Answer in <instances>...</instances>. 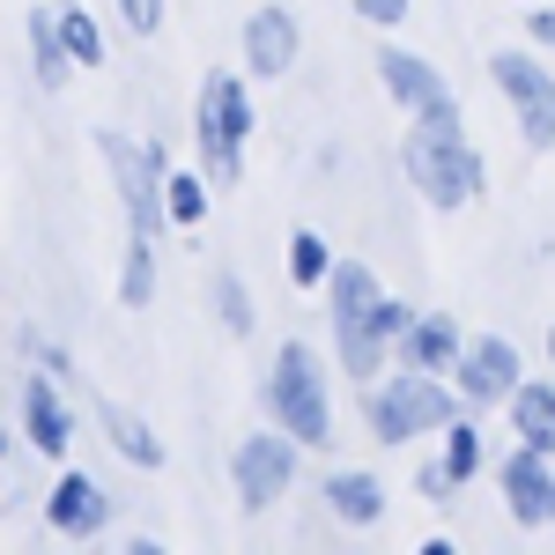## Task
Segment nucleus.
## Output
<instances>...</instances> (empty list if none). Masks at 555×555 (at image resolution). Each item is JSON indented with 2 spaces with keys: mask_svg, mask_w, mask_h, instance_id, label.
<instances>
[{
  "mask_svg": "<svg viewBox=\"0 0 555 555\" xmlns=\"http://www.w3.org/2000/svg\"><path fill=\"white\" fill-rule=\"evenodd\" d=\"M193 133H201V171H208V185H237L245 133H253V96H245L237 75H208V82H201Z\"/></svg>",
  "mask_w": 555,
  "mask_h": 555,
  "instance_id": "nucleus-1",
  "label": "nucleus"
},
{
  "mask_svg": "<svg viewBox=\"0 0 555 555\" xmlns=\"http://www.w3.org/2000/svg\"><path fill=\"white\" fill-rule=\"evenodd\" d=\"M363 415H371V437H378V444H408V437H423V429L460 423L444 378H429V371H400V378L371 385V392H363Z\"/></svg>",
  "mask_w": 555,
  "mask_h": 555,
  "instance_id": "nucleus-2",
  "label": "nucleus"
},
{
  "mask_svg": "<svg viewBox=\"0 0 555 555\" xmlns=\"http://www.w3.org/2000/svg\"><path fill=\"white\" fill-rule=\"evenodd\" d=\"M267 408H274V423L289 429L297 444H326V437H334V400H326V378H319V356L304 341H289L274 356Z\"/></svg>",
  "mask_w": 555,
  "mask_h": 555,
  "instance_id": "nucleus-3",
  "label": "nucleus"
},
{
  "mask_svg": "<svg viewBox=\"0 0 555 555\" xmlns=\"http://www.w3.org/2000/svg\"><path fill=\"white\" fill-rule=\"evenodd\" d=\"M326 289H334V341H341V363L371 385V371H378V356H385V326H378L385 289H378V274L348 259V267H334Z\"/></svg>",
  "mask_w": 555,
  "mask_h": 555,
  "instance_id": "nucleus-4",
  "label": "nucleus"
},
{
  "mask_svg": "<svg viewBox=\"0 0 555 555\" xmlns=\"http://www.w3.org/2000/svg\"><path fill=\"white\" fill-rule=\"evenodd\" d=\"M400 164H408V178H415V193H423L429 208H467L474 193H481V156H474L460 133H429L415 127L408 133V149H400Z\"/></svg>",
  "mask_w": 555,
  "mask_h": 555,
  "instance_id": "nucleus-5",
  "label": "nucleus"
},
{
  "mask_svg": "<svg viewBox=\"0 0 555 555\" xmlns=\"http://www.w3.org/2000/svg\"><path fill=\"white\" fill-rule=\"evenodd\" d=\"M96 156L112 164L119 178V201H127V230L141 237H156V215H164V156H156V141H127V133H96Z\"/></svg>",
  "mask_w": 555,
  "mask_h": 555,
  "instance_id": "nucleus-6",
  "label": "nucleus"
},
{
  "mask_svg": "<svg viewBox=\"0 0 555 555\" xmlns=\"http://www.w3.org/2000/svg\"><path fill=\"white\" fill-rule=\"evenodd\" d=\"M230 481H237V504H245V512L282 504V489L297 481V437H289V429H253V437L230 452Z\"/></svg>",
  "mask_w": 555,
  "mask_h": 555,
  "instance_id": "nucleus-7",
  "label": "nucleus"
},
{
  "mask_svg": "<svg viewBox=\"0 0 555 555\" xmlns=\"http://www.w3.org/2000/svg\"><path fill=\"white\" fill-rule=\"evenodd\" d=\"M378 75H385V89L415 112V127H429V133H460V127H467V119H460V96L437 82V67H423L415 52L385 44V52H378Z\"/></svg>",
  "mask_w": 555,
  "mask_h": 555,
  "instance_id": "nucleus-8",
  "label": "nucleus"
},
{
  "mask_svg": "<svg viewBox=\"0 0 555 555\" xmlns=\"http://www.w3.org/2000/svg\"><path fill=\"white\" fill-rule=\"evenodd\" d=\"M489 75H496V89L512 96L526 149H555V75H548V67H541V60H526V52H496V60H489Z\"/></svg>",
  "mask_w": 555,
  "mask_h": 555,
  "instance_id": "nucleus-9",
  "label": "nucleus"
},
{
  "mask_svg": "<svg viewBox=\"0 0 555 555\" xmlns=\"http://www.w3.org/2000/svg\"><path fill=\"white\" fill-rule=\"evenodd\" d=\"M518 348L504 341V334H481V341H467V356H460V392H467L474 408H496V400H512L518 392Z\"/></svg>",
  "mask_w": 555,
  "mask_h": 555,
  "instance_id": "nucleus-10",
  "label": "nucleus"
},
{
  "mask_svg": "<svg viewBox=\"0 0 555 555\" xmlns=\"http://www.w3.org/2000/svg\"><path fill=\"white\" fill-rule=\"evenodd\" d=\"M496 481H504V504H512L518 526H548V512H555V467H548V452L518 444L512 460L496 467Z\"/></svg>",
  "mask_w": 555,
  "mask_h": 555,
  "instance_id": "nucleus-11",
  "label": "nucleus"
},
{
  "mask_svg": "<svg viewBox=\"0 0 555 555\" xmlns=\"http://www.w3.org/2000/svg\"><path fill=\"white\" fill-rule=\"evenodd\" d=\"M44 518H52V533H67V541H96V533L112 526V496H104L89 474H60L52 496H44Z\"/></svg>",
  "mask_w": 555,
  "mask_h": 555,
  "instance_id": "nucleus-12",
  "label": "nucleus"
},
{
  "mask_svg": "<svg viewBox=\"0 0 555 555\" xmlns=\"http://www.w3.org/2000/svg\"><path fill=\"white\" fill-rule=\"evenodd\" d=\"M23 437L38 444L44 460H67V444H75V415H67V400H60L52 371L23 378Z\"/></svg>",
  "mask_w": 555,
  "mask_h": 555,
  "instance_id": "nucleus-13",
  "label": "nucleus"
},
{
  "mask_svg": "<svg viewBox=\"0 0 555 555\" xmlns=\"http://www.w3.org/2000/svg\"><path fill=\"white\" fill-rule=\"evenodd\" d=\"M245 67H253L259 82H274V75L297 67V15L289 8H253L245 15Z\"/></svg>",
  "mask_w": 555,
  "mask_h": 555,
  "instance_id": "nucleus-14",
  "label": "nucleus"
},
{
  "mask_svg": "<svg viewBox=\"0 0 555 555\" xmlns=\"http://www.w3.org/2000/svg\"><path fill=\"white\" fill-rule=\"evenodd\" d=\"M460 356H467V341H460V326H452L444 311H429V319H415V326L400 334V363H408V371L444 378V371H460Z\"/></svg>",
  "mask_w": 555,
  "mask_h": 555,
  "instance_id": "nucleus-15",
  "label": "nucleus"
},
{
  "mask_svg": "<svg viewBox=\"0 0 555 555\" xmlns=\"http://www.w3.org/2000/svg\"><path fill=\"white\" fill-rule=\"evenodd\" d=\"M512 429H518V444L555 452V385L548 378H526L512 392Z\"/></svg>",
  "mask_w": 555,
  "mask_h": 555,
  "instance_id": "nucleus-16",
  "label": "nucleus"
},
{
  "mask_svg": "<svg viewBox=\"0 0 555 555\" xmlns=\"http://www.w3.org/2000/svg\"><path fill=\"white\" fill-rule=\"evenodd\" d=\"M326 504H334L341 526H378V518H385V489H378V474L341 467L334 481H326Z\"/></svg>",
  "mask_w": 555,
  "mask_h": 555,
  "instance_id": "nucleus-17",
  "label": "nucleus"
},
{
  "mask_svg": "<svg viewBox=\"0 0 555 555\" xmlns=\"http://www.w3.org/2000/svg\"><path fill=\"white\" fill-rule=\"evenodd\" d=\"M96 423H104V437H112V444H119V452H127L133 467H164V437H156V429L141 423V415H127V408H112V400H96Z\"/></svg>",
  "mask_w": 555,
  "mask_h": 555,
  "instance_id": "nucleus-18",
  "label": "nucleus"
},
{
  "mask_svg": "<svg viewBox=\"0 0 555 555\" xmlns=\"http://www.w3.org/2000/svg\"><path fill=\"white\" fill-rule=\"evenodd\" d=\"M30 60H38V82L44 89H67V75H75V60H67V44H60V15H30Z\"/></svg>",
  "mask_w": 555,
  "mask_h": 555,
  "instance_id": "nucleus-19",
  "label": "nucleus"
},
{
  "mask_svg": "<svg viewBox=\"0 0 555 555\" xmlns=\"http://www.w3.org/2000/svg\"><path fill=\"white\" fill-rule=\"evenodd\" d=\"M149 297H156V237H141V230H127V267H119V304H127V311H141Z\"/></svg>",
  "mask_w": 555,
  "mask_h": 555,
  "instance_id": "nucleus-20",
  "label": "nucleus"
},
{
  "mask_svg": "<svg viewBox=\"0 0 555 555\" xmlns=\"http://www.w3.org/2000/svg\"><path fill=\"white\" fill-rule=\"evenodd\" d=\"M201 215H208V185H201V171H171L164 178V222L201 230Z\"/></svg>",
  "mask_w": 555,
  "mask_h": 555,
  "instance_id": "nucleus-21",
  "label": "nucleus"
},
{
  "mask_svg": "<svg viewBox=\"0 0 555 555\" xmlns=\"http://www.w3.org/2000/svg\"><path fill=\"white\" fill-rule=\"evenodd\" d=\"M289 282H297V289L334 282V253H326V237H319V230H297V237H289Z\"/></svg>",
  "mask_w": 555,
  "mask_h": 555,
  "instance_id": "nucleus-22",
  "label": "nucleus"
},
{
  "mask_svg": "<svg viewBox=\"0 0 555 555\" xmlns=\"http://www.w3.org/2000/svg\"><path fill=\"white\" fill-rule=\"evenodd\" d=\"M474 467H481V437H474V423H444V496L460 489V481H474Z\"/></svg>",
  "mask_w": 555,
  "mask_h": 555,
  "instance_id": "nucleus-23",
  "label": "nucleus"
},
{
  "mask_svg": "<svg viewBox=\"0 0 555 555\" xmlns=\"http://www.w3.org/2000/svg\"><path fill=\"white\" fill-rule=\"evenodd\" d=\"M60 44H67L75 67H104V38H96V23L82 8H60Z\"/></svg>",
  "mask_w": 555,
  "mask_h": 555,
  "instance_id": "nucleus-24",
  "label": "nucleus"
},
{
  "mask_svg": "<svg viewBox=\"0 0 555 555\" xmlns=\"http://www.w3.org/2000/svg\"><path fill=\"white\" fill-rule=\"evenodd\" d=\"M215 304H222V326H230V334H245V326H253V311H245V282H237V274H222V282H215Z\"/></svg>",
  "mask_w": 555,
  "mask_h": 555,
  "instance_id": "nucleus-25",
  "label": "nucleus"
},
{
  "mask_svg": "<svg viewBox=\"0 0 555 555\" xmlns=\"http://www.w3.org/2000/svg\"><path fill=\"white\" fill-rule=\"evenodd\" d=\"M119 15H127L133 38H156L164 30V0H119Z\"/></svg>",
  "mask_w": 555,
  "mask_h": 555,
  "instance_id": "nucleus-26",
  "label": "nucleus"
},
{
  "mask_svg": "<svg viewBox=\"0 0 555 555\" xmlns=\"http://www.w3.org/2000/svg\"><path fill=\"white\" fill-rule=\"evenodd\" d=\"M356 15L378 23V30H392V23H408V0H356Z\"/></svg>",
  "mask_w": 555,
  "mask_h": 555,
  "instance_id": "nucleus-27",
  "label": "nucleus"
},
{
  "mask_svg": "<svg viewBox=\"0 0 555 555\" xmlns=\"http://www.w3.org/2000/svg\"><path fill=\"white\" fill-rule=\"evenodd\" d=\"M533 44H555V15H548V0L533 8Z\"/></svg>",
  "mask_w": 555,
  "mask_h": 555,
  "instance_id": "nucleus-28",
  "label": "nucleus"
},
{
  "mask_svg": "<svg viewBox=\"0 0 555 555\" xmlns=\"http://www.w3.org/2000/svg\"><path fill=\"white\" fill-rule=\"evenodd\" d=\"M127 555H171L164 541H127Z\"/></svg>",
  "mask_w": 555,
  "mask_h": 555,
  "instance_id": "nucleus-29",
  "label": "nucleus"
},
{
  "mask_svg": "<svg viewBox=\"0 0 555 555\" xmlns=\"http://www.w3.org/2000/svg\"><path fill=\"white\" fill-rule=\"evenodd\" d=\"M423 555H460V548H452V541H423Z\"/></svg>",
  "mask_w": 555,
  "mask_h": 555,
  "instance_id": "nucleus-30",
  "label": "nucleus"
},
{
  "mask_svg": "<svg viewBox=\"0 0 555 555\" xmlns=\"http://www.w3.org/2000/svg\"><path fill=\"white\" fill-rule=\"evenodd\" d=\"M548 356H555V326H548Z\"/></svg>",
  "mask_w": 555,
  "mask_h": 555,
  "instance_id": "nucleus-31",
  "label": "nucleus"
},
{
  "mask_svg": "<svg viewBox=\"0 0 555 555\" xmlns=\"http://www.w3.org/2000/svg\"><path fill=\"white\" fill-rule=\"evenodd\" d=\"M548 526H555V512H548Z\"/></svg>",
  "mask_w": 555,
  "mask_h": 555,
  "instance_id": "nucleus-32",
  "label": "nucleus"
},
{
  "mask_svg": "<svg viewBox=\"0 0 555 555\" xmlns=\"http://www.w3.org/2000/svg\"><path fill=\"white\" fill-rule=\"evenodd\" d=\"M533 8H541V0H533Z\"/></svg>",
  "mask_w": 555,
  "mask_h": 555,
  "instance_id": "nucleus-33",
  "label": "nucleus"
}]
</instances>
